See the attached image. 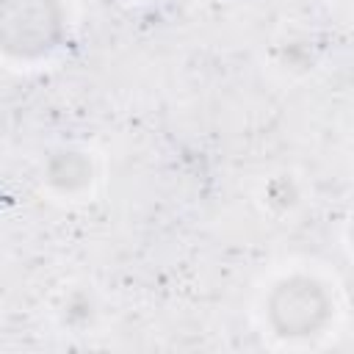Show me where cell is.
<instances>
[{
    "label": "cell",
    "mask_w": 354,
    "mask_h": 354,
    "mask_svg": "<svg viewBox=\"0 0 354 354\" xmlns=\"http://www.w3.org/2000/svg\"><path fill=\"white\" fill-rule=\"evenodd\" d=\"M326 315V299L315 282L290 279L271 299V318L282 335H307Z\"/></svg>",
    "instance_id": "6da1fadb"
},
{
    "label": "cell",
    "mask_w": 354,
    "mask_h": 354,
    "mask_svg": "<svg viewBox=\"0 0 354 354\" xmlns=\"http://www.w3.org/2000/svg\"><path fill=\"white\" fill-rule=\"evenodd\" d=\"M19 8V17L14 14H3L8 19H22V30L14 39L11 50H22V53H39L44 47H50L53 33H55V11L50 6V0H11Z\"/></svg>",
    "instance_id": "7a4b0ae2"
}]
</instances>
